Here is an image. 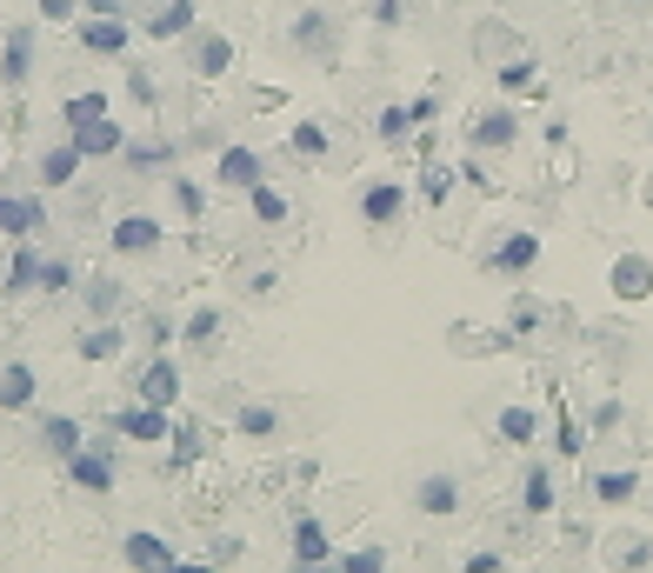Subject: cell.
Listing matches in <instances>:
<instances>
[{
	"instance_id": "cell-1",
	"label": "cell",
	"mask_w": 653,
	"mask_h": 573,
	"mask_svg": "<svg viewBox=\"0 0 653 573\" xmlns=\"http://www.w3.org/2000/svg\"><path fill=\"white\" fill-rule=\"evenodd\" d=\"M127 21H134V34H147V41H187L201 14H194V0H134Z\"/></svg>"
},
{
	"instance_id": "cell-2",
	"label": "cell",
	"mask_w": 653,
	"mask_h": 573,
	"mask_svg": "<svg viewBox=\"0 0 653 573\" xmlns=\"http://www.w3.org/2000/svg\"><path fill=\"white\" fill-rule=\"evenodd\" d=\"M73 34H80V47H88L94 60H121L127 41H134V21L127 14H80Z\"/></svg>"
},
{
	"instance_id": "cell-3",
	"label": "cell",
	"mask_w": 653,
	"mask_h": 573,
	"mask_svg": "<svg viewBox=\"0 0 653 573\" xmlns=\"http://www.w3.org/2000/svg\"><path fill=\"white\" fill-rule=\"evenodd\" d=\"M114 434H121V440H134V447H168L174 421H168V406L134 400V406H121V414H114Z\"/></svg>"
},
{
	"instance_id": "cell-4",
	"label": "cell",
	"mask_w": 653,
	"mask_h": 573,
	"mask_svg": "<svg viewBox=\"0 0 653 573\" xmlns=\"http://www.w3.org/2000/svg\"><path fill=\"white\" fill-rule=\"evenodd\" d=\"M67 480L80 486V494H114V447L107 440H88V447H80L73 460H67Z\"/></svg>"
},
{
	"instance_id": "cell-5",
	"label": "cell",
	"mask_w": 653,
	"mask_h": 573,
	"mask_svg": "<svg viewBox=\"0 0 653 573\" xmlns=\"http://www.w3.org/2000/svg\"><path fill=\"white\" fill-rule=\"evenodd\" d=\"M107 248H114L121 261H147V254H160V220H153V214H121L114 233H107Z\"/></svg>"
},
{
	"instance_id": "cell-6",
	"label": "cell",
	"mask_w": 653,
	"mask_h": 573,
	"mask_svg": "<svg viewBox=\"0 0 653 573\" xmlns=\"http://www.w3.org/2000/svg\"><path fill=\"white\" fill-rule=\"evenodd\" d=\"M34 80V21H14L0 41V88H27Z\"/></svg>"
},
{
	"instance_id": "cell-7",
	"label": "cell",
	"mask_w": 653,
	"mask_h": 573,
	"mask_svg": "<svg viewBox=\"0 0 653 573\" xmlns=\"http://www.w3.org/2000/svg\"><path fill=\"white\" fill-rule=\"evenodd\" d=\"M121 560H127L134 573H168L181 553H174V540H168V534H147V527H134V534L121 540Z\"/></svg>"
},
{
	"instance_id": "cell-8",
	"label": "cell",
	"mask_w": 653,
	"mask_h": 573,
	"mask_svg": "<svg viewBox=\"0 0 653 573\" xmlns=\"http://www.w3.org/2000/svg\"><path fill=\"white\" fill-rule=\"evenodd\" d=\"M0 233H8V240L47 233V200L41 194H0Z\"/></svg>"
},
{
	"instance_id": "cell-9",
	"label": "cell",
	"mask_w": 653,
	"mask_h": 573,
	"mask_svg": "<svg viewBox=\"0 0 653 573\" xmlns=\"http://www.w3.org/2000/svg\"><path fill=\"white\" fill-rule=\"evenodd\" d=\"M67 140L80 147V160H121L127 127H121L114 114H101V121H88V127H67Z\"/></svg>"
},
{
	"instance_id": "cell-10",
	"label": "cell",
	"mask_w": 653,
	"mask_h": 573,
	"mask_svg": "<svg viewBox=\"0 0 653 573\" xmlns=\"http://www.w3.org/2000/svg\"><path fill=\"white\" fill-rule=\"evenodd\" d=\"M214 181H220V187H233V194H248V187H261V181H267V160H261L254 147H220Z\"/></svg>"
},
{
	"instance_id": "cell-11",
	"label": "cell",
	"mask_w": 653,
	"mask_h": 573,
	"mask_svg": "<svg viewBox=\"0 0 653 573\" xmlns=\"http://www.w3.org/2000/svg\"><path fill=\"white\" fill-rule=\"evenodd\" d=\"M134 400H147V406H174V400H181V367H174L168 354H153V360L140 367V380H134Z\"/></svg>"
},
{
	"instance_id": "cell-12",
	"label": "cell",
	"mask_w": 653,
	"mask_h": 573,
	"mask_svg": "<svg viewBox=\"0 0 653 573\" xmlns=\"http://www.w3.org/2000/svg\"><path fill=\"white\" fill-rule=\"evenodd\" d=\"M520 140V114L514 107H486L473 127H467V147L473 153H494V147H514Z\"/></svg>"
},
{
	"instance_id": "cell-13",
	"label": "cell",
	"mask_w": 653,
	"mask_h": 573,
	"mask_svg": "<svg viewBox=\"0 0 653 573\" xmlns=\"http://www.w3.org/2000/svg\"><path fill=\"white\" fill-rule=\"evenodd\" d=\"M187 67H194L201 80H220V73L233 67V41H227V34H214V27L187 34Z\"/></svg>"
},
{
	"instance_id": "cell-14",
	"label": "cell",
	"mask_w": 653,
	"mask_h": 573,
	"mask_svg": "<svg viewBox=\"0 0 653 573\" xmlns=\"http://www.w3.org/2000/svg\"><path fill=\"white\" fill-rule=\"evenodd\" d=\"M400 214H406V187L400 181H367L360 187V220L367 227H393Z\"/></svg>"
},
{
	"instance_id": "cell-15",
	"label": "cell",
	"mask_w": 653,
	"mask_h": 573,
	"mask_svg": "<svg viewBox=\"0 0 653 573\" xmlns=\"http://www.w3.org/2000/svg\"><path fill=\"white\" fill-rule=\"evenodd\" d=\"M80 168H88V160H80V147H73V140H54V147H41V160H34L41 187H73V181H80Z\"/></svg>"
},
{
	"instance_id": "cell-16",
	"label": "cell",
	"mask_w": 653,
	"mask_h": 573,
	"mask_svg": "<svg viewBox=\"0 0 653 573\" xmlns=\"http://www.w3.org/2000/svg\"><path fill=\"white\" fill-rule=\"evenodd\" d=\"M34 393H41V374H34L27 360H8V367H0V414H27Z\"/></svg>"
},
{
	"instance_id": "cell-17",
	"label": "cell",
	"mask_w": 653,
	"mask_h": 573,
	"mask_svg": "<svg viewBox=\"0 0 653 573\" xmlns=\"http://www.w3.org/2000/svg\"><path fill=\"white\" fill-rule=\"evenodd\" d=\"M414 507H421L427 520H447V514H460V480H454V473H427V480L414 486Z\"/></svg>"
},
{
	"instance_id": "cell-18",
	"label": "cell",
	"mask_w": 653,
	"mask_h": 573,
	"mask_svg": "<svg viewBox=\"0 0 653 573\" xmlns=\"http://www.w3.org/2000/svg\"><path fill=\"white\" fill-rule=\"evenodd\" d=\"M0 294H41V248H34V240H14L8 274H0Z\"/></svg>"
},
{
	"instance_id": "cell-19",
	"label": "cell",
	"mask_w": 653,
	"mask_h": 573,
	"mask_svg": "<svg viewBox=\"0 0 653 573\" xmlns=\"http://www.w3.org/2000/svg\"><path fill=\"white\" fill-rule=\"evenodd\" d=\"M41 447H47V454H54V460L67 467V460L80 454V447H88V427H80L73 414H47V421H41Z\"/></svg>"
},
{
	"instance_id": "cell-20",
	"label": "cell",
	"mask_w": 653,
	"mask_h": 573,
	"mask_svg": "<svg viewBox=\"0 0 653 573\" xmlns=\"http://www.w3.org/2000/svg\"><path fill=\"white\" fill-rule=\"evenodd\" d=\"M534 261H540V233H507L501 248L486 254V267H494V274H527Z\"/></svg>"
},
{
	"instance_id": "cell-21",
	"label": "cell",
	"mask_w": 653,
	"mask_h": 573,
	"mask_svg": "<svg viewBox=\"0 0 653 573\" xmlns=\"http://www.w3.org/2000/svg\"><path fill=\"white\" fill-rule=\"evenodd\" d=\"M287 547H294V566H313V560H334V540H326V527H320L313 514H300V520H294V540H287Z\"/></svg>"
},
{
	"instance_id": "cell-22",
	"label": "cell",
	"mask_w": 653,
	"mask_h": 573,
	"mask_svg": "<svg viewBox=\"0 0 653 573\" xmlns=\"http://www.w3.org/2000/svg\"><path fill=\"white\" fill-rule=\"evenodd\" d=\"M121 347H127V334H121L114 320H94L88 334L73 341V354H80V360H121Z\"/></svg>"
},
{
	"instance_id": "cell-23",
	"label": "cell",
	"mask_w": 653,
	"mask_h": 573,
	"mask_svg": "<svg viewBox=\"0 0 653 573\" xmlns=\"http://www.w3.org/2000/svg\"><path fill=\"white\" fill-rule=\"evenodd\" d=\"M80 300H88V313H94V320H114V313H121V300H127V287H121L114 274H94L88 287H80Z\"/></svg>"
},
{
	"instance_id": "cell-24",
	"label": "cell",
	"mask_w": 653,
	"mask_h": 573,
	"mask_svg": "<svg viewBox=\"0 0 653 573\" xmlns=\"http://www.w3.org/2000/svg\"><path fill=\"white\" fill-rule=\"evenodd\" d=\"M294 47H307V54H334V21H326V14H300L294 21Z\"/></svg>"
},
{
	"instance_id": "cell-25",
	"label": "cell",
	"mask_w": 653,
	"mask_h": 573,
	"mask_svg": "<svg viewBox=\"0 0 653 573\" xmlns=\"http://www.w3.org/2000/svg\"><path fill=\"white\" fill-rule=\"evenodd\" d=\"M233 427L248 434V440H274V434H280V414H274L267 400H248V406H240V414H233Z\"/></svg>"
},
{
	"instance_id": "cell-26",
	"label": "cell",
	"mask_w": 653,
	"mask_h": 573,
	"mask_svg": "<svg viewBox=\"0 0 653 573\" xmlns=\"http://www.w3.org/2000/svg\"><path fill=\"white\" fill-rule=\"evenodd\" d=\"M181 341H187L194 354H207V347L220 341V307H194V313H187V326H181Z\"/></svg>"
},
{
	"instance_id": "cell-27",
	"label": "cell",
	"mask_w": 653,
	"mask_h": 573,
	"mask_svg": "<svg viewBox=\"0 0 653 573\" xmlns=\"http://www.w3.org/2000/svg\"><path fill=\"white\" fill-rule=\"evenodd\" d=\"M520 507H527V514H553V473H547L540 460H534L527 480H520Z\"/></svg>"
},
{
	"instance_id": "cell-28",
	"label": "cell",
	"mask_w": 653,
	"mask_h": 573,
	"mask_svg": "<svg viewBox=\"0 0 653 573\" xmlns=\"http://www.w3.org/2000/svg\"><path fill=\"white\" fill-rule=\"evenodd\" d=\"M121 160H127L134 174H153V168H168V160H174V147H168V140H127Z\"/></svg>"
},
{
	"instance_id": "cell-29",
	"label": "cell",
	"mask_w": 653,
	"mask_h": 573,
	"mask_svg": "<svg viewBox=\"0 0 653 573\" xmlns=\"http://www.w3.org/2000/svg\"><path fill=\"white\" fill-rule=\"evenodd\" d=\"M646 287H653V267H646L640 254H627V261L614 267V294H620V300H640Z\"/></svg>"
},
{
	"instance_id": "cell-30",
	"label": "cell",
	"mask_w": 653,
	"mask_h": 573,
	"mask_svg": "<svg viewBox=\"0 0 653 573\" xmlns=\"http://www.w3.org/2000/svg\"><path fill=\"white\" fill-rule=\"evenodd\" d=\"M534 434H540L534 406H507V414H501V440H507V447H534Z\"/></svg>"
},
{
	"instance_id": "cell-31",
	"label": "cell",
	"mask_w": 653,
	"mask_h": 573,
	"mask_svg": "<svg viewBox=\"0 0 653 573\" xmlns=\"http://www.w3.org/2000/svg\"><path fill=\"white\" fill-rule=\"evenodd\" d=\"M168 194H174V207H181V220H194V227H201V214H207V194H201V181H187V174H174V181H168Z\"/></svg>"
},
{
	"instance_id": "cell-32",
	"label": "cell",
	"mask_w": 653,
	"mask_h": 573,
	"mask_svg": "<svg viewBox=\"0 0 653 573\" xmlns=\"http://www.w3.org/2000/svg\"><path fill=\"white\" fill-rule=\"evenodd\" d=\"M248 200H254V220H261V227H280V220H287V194H280V187L261 181V187H248Z\"/></svg>"
},
{
	"instance_id": "cell-33",
	"label": "cell",
	"mask_w": 653,
	"mask_h": 573,
	"mask_svg": "<svg viewBox=\"0 0 653 573\" xmlns=\"http://www.w3.org/2000/svg\"><path fill=\"white\" fill-rule=\"evenodd\" d=\"M168 447H174V460L187 467V460H201L207 454V434H201V421H181L174 434H168Z\"/></svg>"
},
{
	"instance_id": "cell-34",
	"label": "cell",
	"mask_w": 653,
	"mask_h": 573,
	"mask_svg": "<svg viewBox=\"0 0 653 573\" xmlns=\"http://www.w3.org/2000/svg\"><path fill=\"white\" fill-rule=\"evenodd\" d=\"M101 114H107V94H67V107H60L67 127H88V121H101Z\"/></svg>"
},
{
	"instance_id": "cell-35",
	"label": "cell",
	"mask_w": 653,
	"mask_h": 573,
	"mask_svg": "<svg viewBox=\"0 0 653 573\" xmlns=\"http://www.w3.org/2000/svg\"><path fill=\"white\" fill-rule=\"evenodd\" d=\"M633 486H640V473H600L594 494H600L607 507H620V501H633Z\"/></svg>"
},
{
	"instance_id": "cell-36",
	"label": "cell",
	"mask_w": 653,
	"mask_h": 573,
	"mask_svg": "<svg viewBox=\"0 0 653 573\" xmlns=\"http://www.w3.org/2000/svg\"><path fill=\"white\" fill-rule=\"evenodd\" d=\"M341 573H387V547H354V553H334Z\"/></svg>"
},
{
	"instance_id": "cell-37",
	"label": "cell",
	"mask_w": 653,
	"mask_h": 573,
	"mask_svg": "<svg viewBox=\"0 0 653 573\" xmlns=\"http://www.w3.org/2000/svg\"><path fill=\"white\" fill-rule=\"evenodd\" d=\"M534 80H540V67H534L527 54H514V60L501 67V88H507V94H527V88H534Z\"/></svg>"
},
{
	"instance_id": "cell-38",
	"label": "cell",
	"mask_w": 653,
	"mask_h": 573,
	"mask_svg": "<svg viewBox=\"0 0 653 573\" xmlns=\"http://www.w3.org/2000/svg\"><path fill=\"white\" fill-rule=\"evenodd\" d=\"M294 153H300V160H320V153H326V127H320V121H300V127H294Z\"/></svg>"
},
{
	"instance_id": "cell-39",
	"label": "cell",
	"mask_w": 653,
	"mask_h": 573,
	"mask_svg": "<svg viewBox=\"0 0 653 573\" xmlns=\"http://www.w3.org/2000/svg\"><path fill=\"white\" fill-rule=\"evenodd\" d=\"M73 287V267L60 254H41V294H67Z\"/></svg>"
},
{
	"instance_id": "cell-40",
	"label": "cell",
	"mask_w": 653,
	"mask_h": 573,
	"mask_svg": "<svg viewBox=\"0 0 653 573\" xmlns=\"http://www.w3.org/2000/svg\"><path fill=\"white\" fill-rule=\"evenodd\" d=\"M380 140H406V134H414V107H380Z\"/></svg>"
},
{
	"instance_id": "cell-41",
	"label": "cell",
	"mask_w": 653,
	"mask_h": 573,
	"mask_svg": "<svg viewBox=\"0 0 653 573\" xmlns=\"http://www.w3.org/2000/svg\"><path fill=\"white\" fill-rule=\"evenodd\" d=\"M34 14H41V21H67V27H73V21H80V0H34Z\"/></svg>"
},
{
	"instance_id": "cell-42",
	"label": "cell",
	"mask_w": 653,
	"mask_h": 573,
	"mask_svg": "<svg viewBox=\"0 0 653 573\" xmlns=\"http://www.w3.org/2000/svg\"><path fill=\"white\" fill-rule=\"evenodd\" d=\"M454 181H460V174H447V168H427V187H421V194H427V200L440 207V200L454 194Z\"/></svg>"
},
{
	"instance_id": "cell-43",
	"label": "cell",
	"mask_w": 653,
	"mask_h": 573,
	"mask_svg": "<svg viewBox=\"0 0 653 573\" xmlns=\"http://www.w3.org/2000/svg\"><path fill=\"white\" fill-rule=\"evenodd\" d=\"M374 21H380V27H400V21H406V0H374Z\"/></svg>"
},
{
	"instance_id": "cell-44",
	"label": "cell",
	"mask_w": 653,
	"mask_h": 573,
	"mask_svg": "<svg viewBox=\"0 0 653 573\" xmlns=\"http://www.w3.org/2000/svg\"><path fill=\"white\" fill-rule=\"evenodd\" d=\"M467 573H507L501 553H467Z\"/></svg>"
},
{
	"instance_id": "cell-45",
	"label": "cell",
	"mask_w": 653,
	"mask_h": 573,
	"mask_svg": "<svg viewBox=\"0 0 653 573\" xmlns=\"http://www.w3.org/2000/svg\"><path fill=\"white\" fill-rule=\"evenodd\" d=\"M560 454H566V460L581 454V427H574V421H560Z\"/></svg>"
},
{
	"instance_id": "cell-46",
	"label": "cell",
	"mask_w": 653,
	"mask_h": 573,
	"mask_svg": "<svg viewBox=\"0 0 653 573\" xmlns=\"http://www.w3.org/2000/svg\"><path fill=\"white\" fill-rule=\"evenodd\" d=\"M434 114H440V101H434V94H421V101H414V127H427Z\"/></svg>"
},
{
	"instance_id": "cell-47",
	"label": "cell",
	"mask_w": 653,
	"mask_h": 573,
	"mask_svg": "<svg viewBox=\"0 0 653 573\" xmlns=\"http://www.w3.org/2000/svg\"><path fill=\"white\" fill-rule=\"evenodd\" d=\"M168 573H220V566H214V560H174Z\"/></svg>"
},
{
	"instance_id": "cell-48",
	"label": "cell",
	"mask_w": 653,
	"mask_h": 573,
	"mask_svg": "<svg viewBox=\"0 0 653 573\" xmlns=\"http://www.w3.org/2000/svg\"><path fill=\"white\" fill-rule=\"evenodd\" d=\"M294 573H341V560H313V566H294Z\"/></svg>"
}]
</instances>
